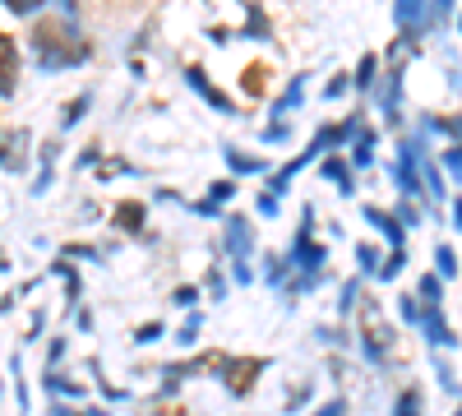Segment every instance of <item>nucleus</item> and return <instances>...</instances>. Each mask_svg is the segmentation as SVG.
Masks as SVG:
<instances>
[{
    "label": "nucleus",
    "mask_w": 462,
    "mask_h": 416,
    "mask_svg": "<svg viewBox=\"0 0 462 416\" xmlns=\"http://www.w3.org/2000/svg\"><path fill=\"white\" fill-rule=\"evenodd\" d=\"M231 195H236V180H213V185H208V199H213V204H226Z\"/></svg>",
    "instance_id": "4be33fe9"
},
{
    "label": "nucleus",
    "mask_w": 462,
    "mask_h": 416,
    "mask_svg": "<svg viewBox=\"0 0 462 416\" xmlns=\"http://www.w3.org/2000/svg\"><path fill=\"white\" fill-rule=\"evenodd\" d=\"M319 176H324V180H333L342 195H352V190H356V180H352L356 171H352V162H342V158H328V162L319 167Z\"/></svg>",
    "instance_id": "6e6552de"
},
{
    "label": "nucleus",
    "mask_w": 462,
    "mask_h": 416,
    "mask_svg": "<svg viewBox=\"0 0 462 416\" xmlns=\"http://www.w3.org/2000/svg\"><path fill=\"white\" fill-rule=\"evenodd\" d=\"M263 370H268V361H263V356H217V365H213V374L226 384V393H231V398H245Z\"/></svg>",
    "instance_id": "f257e3e1"
},
{
    "label": "nucleus",
    "mask_w": 462,
    "mask_h": 416,
    "mask_svg": "<svg viewBox=\"0 0 462 416\" xmlns=\"http://www.w3.org/2000/svg\"><path fill=\"white\" fill-rule=\"evenodd\" d=\"M143 217H148V208L143 204H116V226H121V232H143Z\"/></svg>",
    "instance_id": "9b49d317"
},
{
    "label": "nucleus",
    "mask_w": 462,
    "mask_h": 416,
    "mask_svg": "<svg viewBox=\"0 0 462 416\" xmlns=\"http://www.w3.org/2000/svg\"><path fill=\"white\" fill-rule=\"evenodd\" d=\"M365 222L374 226V232H383V236H389L393 241V250H402V241H407V226L389 213V208H379V204H365Z\"/></svg>",
    "instance_id": "423d86ee"
},
{
    "label": "nucleus",
    "mask_w": 462,
    "mask_h": 416,
    "mask_svg": "<svg viewBox=\"0 0 462 416\" xmlns=\"http://www.w3.org/2000/svg\"><path fill=\"white\" fill-rule=\"evenodd\" d=\"M453 416H462V407H457V411H453Z\"/></svg>",
    "instance_id": "473e14b6"
},
{
    "label": "nucleus",
    "mask_w": 462,
    "mask_h": 416,
    "mask_svg": "<svg viewBox=\"0 0 462 416\" xmlns=\"http://www.w3.org/2000/svg\"><path fill=\"white\" fill-rule=\"evenodd\" d=\"M444 171H448V176H453V180L462 185V143H457V148H448V153H444Z\"/></svg>",
    "instance_id": "5701e85b"
},
{
    "label": "nucleus",
    "mask_w": 462,
    "mask_h": 416,
    "mask_svg": "<svg viewBox=\"0 0 462 416\" xmlns=\"http://www.w3.org/2000/svg\"><path fill=\"white\" fill-rule=\"evenodd\" d=\"M287 259H291V269H296V273H324V263H328V245H324V241H315V236H305V232H296V241H291Z\"/></svg>",
    "instance_id": "20e7f679"
},
{
    "label": "nucleus",
    "mask_w": 462,
    "mask_h": 416,
    "mask_svg": "<svg viewBox=\"0 0 462 416\" xmlns=\"http://www.w3.org/2000/svg\"><path fill=\"white\" fill-rule=\"evenodd\" d=\"M420 337H426L430 347H439V352L462 347V333H457V328H448L444 306H426V310H420Z\"/></svg>",
    "instance_id": "7ed1b4c3"
},
{
    "label": "nucleus",
    "mask_w": 462,
    "mask_h": 416,
    "mask_svg": "<svg viewBox=\"0 0 462 416\" xmlns=\"http://www.w3.org/2000/svg\"><path fill=\"white\" fill-rule=\"evenodd\" d=\"M5 5H10V10H19V14H28V10L42 5V0H5Z\"/></svg>",
    "instance_id": "2f4dec72"
},
{
    "label": "nucleus",
    "mask_w": 462,
    "mask_h": 416,
    "mask_svg": "<svg viewBox=\"0 0 462 416\" xmlns=\"http://www.w3.org/2000/svg\"><path fill=\"white\" fill-rule=\"evenodd\" d=\"M162 333H167V324H158V319H152V324H143V328L134 333V343H158Z\"/></svg>",
    "instance_id": "393cba45"
},
{
    "label": "nucleus",
    "mask_w": 462,
    "mask_h": 416,
    "mask_svg": "<svg viewBox=\"0 0 462 416\" xmlns=\"http://www.w3.org/2000/svg\"><path fill=\"white\" fill-rule=\"evenodd\" d=\"M222 158H226V167L236 171V176H259V171H268V162H263V158L241 153V148H222Z\"/></svg>",
    "instance_id": "1a4fd4ad"
},
{
    "label": "nucleus",
    "mask_w": 462,
    "mask_h": 416,
    "mask_svg": "<svg viewBox=\"0 0 462 416\" xmlns=\"http://www.w3.org/2000/svg\"><path fill=\"white\" fill-rule=\"evenodd\" d=\"M254 213H259V217H268V222H278V217H282V199L263 190V195L254 199Z\"/></svg>",
    "instance_id": "6ab92c4d"
},
{
    "label": "nucleus",
    "mask_w": 462,
    "mask_h": 416,
    "mask_svg": "<svg viewBox=\"0 0 462 416\" xmlns=\"http://www.w3.org/2000/svg\"><path fill=\"white\" fill-rule=\"evenodd\" d=\"M361 287H365V278H346V282H342V296H337V315H352V310L361 306Z\"/></svg>",
    "instance_id": "ddd939ff"
},
{
    "label": "nucleus",
    "mask_w": 462,
    "mask_h": 416,
    "mask_svg": "<svg viewBox=\"0 0 462 416\" xmlns=\"http://www.w3.org/2000/svg\"><path fill=\"white\" fill-rule=\"evenodd\" d=\"M315 416H346V398H328Z\"/></svg>",
    "instance_id": "bb28decb"
},
{
    "label": "nucleus",
    "mask_w": 462,
    "mask_h": 416,
    "mask_svg": "<svg viewBox=\"0 0 462 416\" xmlns=\"http://www.w3.org/2000/svg\"><path fill=\"white\" fill-rule=\"evenodd\" d=\"M416 300L420 306H444V278L439 273H420L416 278Z\"/></svg>",
    "instance_id": "9d476101"
},
{
    "label": "nucleus",
    "mask_w": 462,
    "mask_h": 416,
    "mask_svg": "<svg viewBox=\"0 0 462 416\" xmlns=\"http://www.w3.org/2000/svg\"><path fill=\"white\" fill-rule=\"evenodd\" d=\"M208 296H213V300H222V296H226V282H222V273H208Z\"/></svg>",
    "instance_id": "c756f323"
},
{
    "label": "nucleus",
    "mask_w": 462,
    "mask_h": 416,
    "mask_svg": "<svg viewBox=\"0 0 462 416\" xmlns=\"http://www.w3.org/2000/svg\"><path fill=\"white\" fill-rule=\"evenodd\" d=\"M389 416H420V389H402Z\"/></svg>",
    "instance_id": "a211bd4d"
},
{
    "label": "nucleus",
    "mask_w": 462,
    "mask_h": 416,
    "mask_svg": "<svg viewBox=\"0 0 462 416\" xmlns=\"http://www.w3.org/2000/svg\"><path fill=\"white\" fill-rule=\"evenodd\" d=\"M315 337H319V343H328V347H342L346 343V333H337V328H319Z\"/></svg>",
    "instance_id": "c85d7f7f"
},
{
    "label": "nucleus",
    "mask_w": 462,
    "mask_h": 416,
    "mask_svg": "<svg viewBox=\"0 0 462 416\" xmlns=\"http://www.w3.org/2000/svg\"><path fill=\"white\" fill-rule=\"evenodd\" d=\"M171 300H176L180 310H195V306H199V287H189V282H185V287L171 291Z\"/></svg>",
    "instance_id": "412c9836"
},
{
    "label": "nucleus",
    "mask_w": 462,
    "mask_h": 416,
    "mask_svg": "<svg viewBox=\"0 0 462 416\" xmlns=\"http://www.w3.org/2000/svg\"><path fill=\"white\" fill-rule=\"evenodd\" d=\"M402 269H407V250H393L389 259H383V263H379V273H374V278H379L383 287H389V282H393V278H398Z\"/></svg>",
    "instance_id": "dca6fc26"
},
{
    "label": "nucleus",
    "mask_w": 462,
    "mask_h": 416,
    "mask_svg": "<svg viewBox=\"0 0 462 416\" xmlns=\"http://www.w3.org/2000/svg\"><path fill=\"white\" fill-rule=\"evenodd\" d=\"M199 328H204V315H199V310H189L185 324L176 328V343H180V347H195V343H199Z\"/></svg>",
    "instance_id": "2eb2a0df"
},
{
    "label": "nucleus",
    "mask_w": 462,
    "mask_h": 416,
    "mask_svg": "<svg viewBox=\"0 0 462 416\" xmlns=\"http://www.w3.org/2000/svg\"><path fill=\"white\" fill-rule=\"evenodd\" d=\"M430 365H435L439 389H444V393H457V374H453V365H448V361H430Z\"/></svg>",
    "instance_id": "aec40b11"
},
{
    "label": "nucleus",
    "mask_w": 462,
    "mask_h": 416,
    "mask_svg": "<svg viewBox=\"0 0 462 416\" xmlns=\"http://www.w3.org/2000/svg\"><path fill=\"white\" fill-rule=\"evenodd\" d=\"M435 273L444 278V282H453L462 269H457V254H453V245H435Z\"/></svg>",
    "instance_id": "4468645a"
},
{
    "label": "nucleus",
    "mask_w": 462,
    "mask_h": 416,
    "mask_svg": "<svg viewBox=\"0 0 462 416\" xmlns=\"http://www.w3.org/2000/svg\"><path fill=\"white\" fill-rule=\"evenodd\" d=\"M37 51H42V65L47 69H60L69 60H84L88 56V47L84 42H69V28H60V23H42V28H37Z\"/></svg>",
    "instance_id": "f03ea898"
},
{
    "label": "nucleus",
    "mask_w": 462,
    "mask_h": 416,
    "mask_svg": "<svg viewBox=\"0 0 462 416\" xmlns=\"http://www.w3.org/2000/svg\"><path fill=\"white\" fill-rule=\"evenodd\" d=\"M14 69H19V47L14 37L0 32V93H14Z\"/></svg>",
    "instance_id": "0eeeda50"
},
{
    "label": "nucleus",
    "mask_w": 462,
    "mask_h": 416,
    "mask_svg": "<svg viewBox=\"0 0 462 416\" xmlns=\"http://www.w3.org/2000/svg\"><path fill=\"white\" fill-rule=\"evenodd\" d=\"M420 310H426V306L416 300V291H402V296H398V315H402L411 328H420Z\"/></svg>",
    "instance_id": "f3484780"
},
{
    "label": "nucleus",
    "mask_w": 462,
    "mask_h": 416,
    "mask_svg": "<svg viewBox=\"0 0 462 416\" xmlns=\"http://www.w3.org/2000/svg\"><path fill=\"white\" fill-rule=\"evenodd\" d=\"M195 217H204V222H213V217H222V204H213V199L204 195V199L195 204Z\"/></svg>",
    "instance_id": "a878e982"
},
{
    "label": "nucleus",
    "mask_w": 462,
    "mask_h": 416,
    "mask_svg": "<svg viewBox=\"0 0 462 416\" xmlns=\"http://www.w3.org/2000/svg\"><path fill=\"white\" fill-rule=\"evenodd\" d=\"M448 213H453V217H448V222H453V232H462V195L448 199Z\"/></svg>",
    "instance_id": "7c9ffc66"
},
{
    "label": "nucleus",
    "mask_w": 462,
    "mask_h": 416,
    "mask_svg": "<svg viewBox=\"0 0 462 416\" xmlns=\"http://www.w3.org/2000/svg\"><path fill=\"white\" fill-rule=\"evenodd\" d=\"M379 263H383V250L370 245V241H361V245H356V269H361V278H374Z\"/></svg>",
    "instance_id": "f8f14e48"
},
{
    "label": "nucleus",
    "mask_w": 462,
    "mask_h": 416,
    "mask_svg": "<svg viewBox=\"0 0 462 416\" xmlns=\"http://www.w3.org/2000/svg\"><path fill=\"white\" fill-rule=\"evenodd\" d=\"M226 254H231V263L254 254V222L241 217V213H231V217H226Z\"/></svg>",
    "instance_id": "39448f33"
},
{
    "label": "nucleus",
    "mask_w": 462,
    "mask_h": 416,
    "mask_svg": "<svg viewBox=\"0 0 462 416\" xmlns=\"http://www.w3.org/2000/svg\"><path fill=\"white\" fill-rule=\"evenodd\" d=\"M287 139H291L287 125H268V130H263V143H287Z\"/></svg>",
    "instance_id": "cd10ccee"
},
{
    "label": "nucleus",
    "mask_w": 462,
    "mask_h": 416,
    "mask_svg": "<svg viewBox=\"0 0 462 416\" xmlns=\"http://www.w3.org/2000/svg\"><path fill=\"white\" fill-rule=\"evenodd\" d=\"M231 282H241V287H250V282H254L250 259H236V263H231Z\"/></svg>",
    "instance_id": "b1692460"
}]
</instances>
